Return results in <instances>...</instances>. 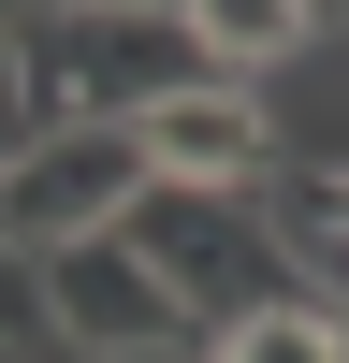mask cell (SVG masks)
Listing matches in <instances>:
<instances>
[{
	"label": "cell",
	"mask_w": 349,
	"mask_h": 363,
	"mask_svg": "<svg viewBox=\"0 0 349 363\" xmlns=\"http://www.w3.org/2000/svg\"><path fill=\"white\" fill-rule=\"evenodd\" d=\"M116 233H131V247H145V277H160L174 306L204 320V349H218L233 320H262V306H306V291H320V277H306V247H291V233L262 218L248 189H174V174H145Z\"/></svg>",
	"instance_id": "obj_1"
},
{
	"label": "cell",
	"mask_w": 349,
	"mask_h": 363,
	"mask_svg": "<svg viewBox=\"0 0 349 363\" xmlns=\"http://www.w3.org/2000/svg\"><path fill=\"white\" fill-rule=\"evenodd\" d=\"M204 73H218V58L189 44V15H174V0H73V15L29 29L44 131H145V116L189 102Z\"/></svg>",
	"instance_id": "obj_2"
},
{
	"label": "cell",
	"mask_w": 349,
	"mask_h": 363,
	"mask_svg": "<svg viewBox=\"0 0 349 363\" xmlns=\"http://www.w3.org/2000/svg\"><path fill=\"white\" fill-rule=\"evenodd\" d=\"M145 189V131H44L29 160H0V247H73V233H116Z\"/></svg>",
	"instance_id": "obj_3"
},
{
	"label": "cell",
	"mask_w": 349,
	"mask_h": 363,
	"mask_svg": "<svg viewBox=\"0 0 349 363\" xmlns=\"http://www.w3.org/2000/svg\"><path fill=\"white\" fill-rule=\"evenodd\" d=\"M44 306H58V335H73L87 363H116V349H204V320L145 277L131 233H73V247H44Z\"/></svg>",
	"instance_id": "obj_4"
},
{
	"label": "cell",
	"mask_w": 349,
	"mask_h": 363,
	"mask_svg": "<svg viewBox=\"0 0 349 363\" xmlns=\"http://www.w3.org/2000/svg\"><path fill=\"white\" fill-rule=\"evenodd\" d=\"M262 160H277V131H262V102L233 73H204L189 102L145 116V174H174V189H262Z\"/></svg>",
	"instance_id": "obj_5"
},
{
	"label": "cell",
	"mask_w": 349,
	"mask_h": 363,
	"mask_svg": "<svg viewBox=\"0 0 349 363\" xmlns=\"http://www.w3.org/2000/svg\"><path fill=\"white\" fill-rule=\"evenodd\" d=\"M320 277V262H306ZM204 363H349V320H335V291H306V306H262V320H233Z\"/></svg>",
	"instance_id": "obj_6"
},
{
	"label": "cell",
	"mask_w": 349,
	"mask_h": 363,
	"mask_svg": "<svg viewBox=\"0 0 349 363\" xmlns=\"http://www.w3.org/2000/svg\"><path fill=\"white\" fill-rule=\"evenodd\" d=\"M174 15H189V44L218 58V73H262V58L306 44V15H291V0H174Z\"/></svg>",
	"instance_id": "obj_7"
},
{
	"label": "cell",
	"mask_w": 349,
	"mask_h": 363,
	"mask_svg": "<svg viewBox=\"0 0 349 363\" xmlns=\"http://www.w3.org/2000/svg\"><path fill=\"white\" fill-rule=\"evenodd\" d=\"M44 145V87H29V29H0V160Z\"/></svg>",
	"instance_id": "obj_8"
},
{
	"label": "cell",
	"mask_w": 349,
	"mask_h": 363,
	"mask_svg": "<svg viewBox=\"0 0 349 363\" xmlns=\"http://www.w3.org/2000/svg\"><path fill=\"white\" fill-rule=\"evenodd\" d=\"M29 335H58V306H44V262H29V247H0V349H29Z\"/></svg>",
	"instance_id": "obj_9"
},
{
	"label": "cell",
	"mask_w": 349,
	"mask_h": 363,
	"mask_svg": "<svg viewBox=\"0 0 349 363\" xmlns=\"http://www.w3.org/2000/svg\"><path fill=\"white\" fill-rule=\"evenodd\" d=\"M320 233H335V247H349V174H320Z\"/></svg>",
	"instance_id": "obj_10"
},
{
	"label": "cell",
	"mask_w": 349,
	"mask_h": 363,
	"mask_svg": "<svg viewBox=\"0 0 349 363\" xmlns=\"http://www.w3.org/2000/svg\"><path fill=\"white\" fill-rule=\"evenodd\" d=\"M0 363H73V335H29V349H0Z\"/></svg>",
	"instance_id": "obj_11"
},
{
	"label": "cell",
	"mask_w": 349,
	"mask_h": 363,
	"mask_svg": "<svg viewBox=\"0 0 349 363\" xmlns=\"http://www.w3.org/2000/svg\"><path fill=\"white\" fill-rule=\"evenodd\" d=\"M73 363H87V349H73ZM116 363H204V349H116Z\"/></svg>",
	"instance_id": "obj_12"
},
{
	"label": "cell",
	"mask_w": 349,
	"mask_h": 363,
	"mask_svg": "<svg viewBox=\"0 0 349 363\" xmlns=\"http://www.w3.org/2000/svg\"><path fill=\"white\" fill-rule=\"evenodd\" d=\"M29 15H73V0H29Z\"/></svg>",
	"instance_id": "obj_13"
},
{
	"label": "cell",
	"mask_w": 349,
	"mask_h": 363,
	"mask_svg": "<svg viewBox=\"0 0 349 363\" xmlns=\"http://www.w3.org/2000/svg\"><path fill=\"white\" fill-rule=\"evenodd\" d=\"M15 15H29V0H0V29H15Z\"/></svg>",
	"instance_id": "obj_14"
}]
</instances>
